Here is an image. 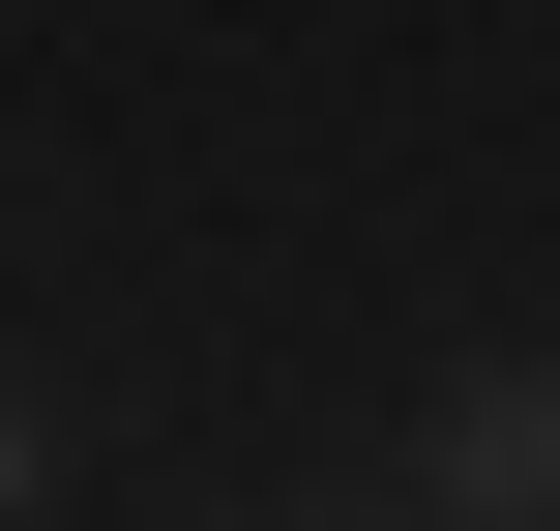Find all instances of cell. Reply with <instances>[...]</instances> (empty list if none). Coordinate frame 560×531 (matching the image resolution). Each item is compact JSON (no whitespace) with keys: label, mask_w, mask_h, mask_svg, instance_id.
I'll return each instance as SVG.
<instances>
[{"label":"cell","mask_w":560,"mask_h":531,"mask_svg":"<svg viewBox=\"0 0 560 531\" xmlns=\"http://www.w3.org/2000/svg\"><path fill=\"white\" fill-rule=\"evenodd\" d=\"M413 531H560V355H472L413 414Z\"/></svg>","instance_id":"1"},{"label":"cell","mask_w":560,"mask_h":531,"mask_svg":"<svg viewBox=\"0 0 560 531\" xmlns=\"http://www.w3.org/2000/svg\"><path fill=\"white\" fill-rule=\"evenodd\" d=\"M0 531H59V414H30V384H0Z\"/></svg>","instance_id":"2"},{"label":"cell","mask_w":560,"mask_h":531,"mask_svg":"<svg viewBox=\"0 0 560 531\" xmlns=\"http://www.w3.org/2000/svg\"><path fill=\"white\" fill-rule=\"evenodd\" d=\"M325 531H413V503H325Z\"/></svg>","instance_id":"3"}]
</instances>
